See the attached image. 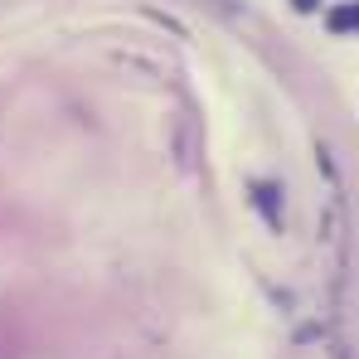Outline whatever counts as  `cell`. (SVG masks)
Segmentation results:
<instances>
[{
    "label": "cell",
    "instance_id": "cell-1",
    "mask_svg": "<svg viewBox=\"0 0 359 359\" xmlns=\"http://www.w3.org/2000/svg\"><path fill=\"white\" fill-rule=\"evenodd\" d=\"M325 25H330L335 34H350V29H359V0H350V5H335V10L325 15Z\"/></svg>",
    "mask_w": 359,
    "mask_h": 359
},
{
    "label": "cell",
    "instance_id": "cell-2",
    "mask_svg": "<svg viewBox=\"0 0 359 359\" xmlns=\"http://www.w3.org/2000/svg\"><path fill=\"white\" fill-rule=\"evenodd\" d=\"M292 5H297V10H316L320 0H292Z\"/></svg>",
    "mask_w": 359,
    "mask_h": 359
}]
</instances>
